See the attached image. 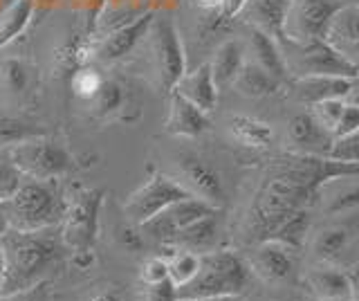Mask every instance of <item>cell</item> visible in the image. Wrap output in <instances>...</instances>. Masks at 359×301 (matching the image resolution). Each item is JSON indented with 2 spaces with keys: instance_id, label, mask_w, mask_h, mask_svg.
Listing matches in <instances>:
<instances>
[{
  "instance_id": "6da1fadb",
  "label": "cell",
  "mask_w": 359,
  "mask_h": 301,
  "mask_svg": "<svg viewBox=\"0 0 359 301\" xmlns=\"http://www.w3.org/2000/svg\"><path fill=\"white\" fill-rule=\"evenodd\" d=\"M325 182V158L306 153L278 160L263 178L247 211V236L267 241L280 222L294 211L308 207Z\"/></svg>"
},
{
  "instance_id": "7a4b0ae2",
  "label": "cell",
  "mask_w": 359,
  "mask_h": 301,
  "mask_svg": "<svg viewBox=\"0 0 359 301\" xmlns=\"http://www.w3.org/2000/svg\"><path fill=\"white\" fill-rule=\"evenodd\" d=\"M5 252V283L3 295H18L43 281H50V272L63 261L65 245L56 227L20 232L7 229L0 236Z\"/></svg>"
},
{
  "instance_id": "3957f363",
  "label": "cell",
  "mask_w": 359,
  "mask_h": 301,
  "mask_svg": "<svg viewBox=\"0 0 359 301\" xmlns=\"http://www.w3.org/2000/svg\"><path fill=\"white\" fill-rule=\"evenodd\" d=\"M67 196L61 180H36L25 178L18 192L3 203L9 229L34 232L45 227H59L65 214Z\"/></svg>"
},
{
  "instance_id": "277c9868",
  "label": "cell",
  "mask_w": 359,
  "mask_h": 301,
  "mask_svg": "<svg viewBox=\"0 0 359 301\" xmlns=\"http://www.w3.org/2000/svg\"><path fill=\"white\" fill-rule=\"evenodd\" d=\"M250 283V265L231 250L200 254V267L189 283L177 288V301L238 297Z\"/></svg>"
},
{
  "instance_id": "5b68a950",
  "label": "cell",
  "mask_w": 359,
  "mask_h": 301,
  "mask_svg": "<svg viewBox=\"0 0 359 301\" xmlns=\"http://www.w3.org/2000/svg\"><path fill=\"white\" fill-rule=\"evenodd\" d=\"M104 198L106 189H79L76 194L67 196L59 232L65 250L72 254V263L81 270H86L95 259L93 250L99 234V214L104 207Z\"/></svg>"
},
{
  "instance_id": "8992f818",
  "label": "cell",
  "mask_w": 359,
  "mask_h": 301,
  "mask_svg": "<svg viewBox=\"0 0 359 301\" xmlns=\"http://www.w3.org/2000/svg\"><path fill=\"white\" fill-rule=\"evenodd\" d=\"M11 162L22 171L25 178L36 180H61L74 169V158L63 142L52 135H41L25 140L7 149Z\"/></svg>"
},
{
  "instance_id": "52a82bcc",
  "label": "cell",
  "mask_w": 359,
  "mask_h": 301,
  "mask_svg": "<svg viewBox=\"0 0 359 301\" xmlns=\"http://www.w3.org/2000/svg\"><path fill=\"white\" fill-rule=\"evenodd\" d=\"M341 5V0H290L283 23V41H287V46H310V43L325 41L330 20Z\"/></svg>"
},
{
  "instance_id": "ba28073f",
  "label": "cell",
  "mask_w": 359,
  "mask_h": 301,
  "mask_svg": "<svg viewBox=\"0 0 359 301\" xmlns=\"http://www.w3.org/2000/svg\"><path fill=\"white\" fill-rule=\"evenodd\" d=\"M149 34H151V50H153L157 76H160L164 91L171 93L187 72V54L175 20L171 16L155 14Z\"/></svg>"
},
{
  "instance_id": "9c48e42d",
  "label": "cell",
  "mask_w": 359,
  "mask_h": 301,
  "mask_svg": "<svg viewBox=\"0 0 359 301\" xmlns=\"http://www.w3.org/2000/svg\"><path fill=\"white\" fill-rule=\"evenodd\" d=\"M189 196L194 194L180 180H173V178L155 171L137 192L128 196V200L123 203V214H126V218L135 227H140L142 222L157 216L166 207H171L177 200H184Z\"/></svg>"
},
{
  "instance_id": "30bf717a",
  "label": "cell",
  "mask_w": 359,
  "mask_h": 301,
  "mask_svg": "<svg viewBox=\"0 0 359 301\" xmlns=\"http://www.w3.org/2000/svg\"><path fill=\"white\" fill-rule=\"evenodd\" d=\"M216 211H218L216 207L205 203L202 198L189 196L184 200H177V203H173L171 207H166L157 216L142 222L140 229L146 234V236L155 239L157 243L168 245L182 227H187L191 222H196L209 214H216Z\"/></svg>"
},
{
  "instance_id": "8fae6325",
  "label": "cell",
  "mask_w": 359,
  "mask_h": 301,
  "mask_svg": "<svg viewBox=\"0 0 359 301\" xmlns=\"http://www.w3.org/2000/svg\"><path fill=\"white\" fill-rule=\"evenodd\" d=\"M299 50V59L294 63L297 76H346L357 79L359 68L341 57L328 41H317L310 46H294Z\"/></svg>"
},
{
  "instance_id": "7c38bea8",
  "label": "cell",
  "mask_w": 359,
  "mask_h": 301,
  "mask_svg": "<svg viewBox=\"0 0 359 301\" xmlns=\"http://www.w3.org/2000/svg\"><path fill=\"white\" fill-rule=\"evenodd\" d=\"M180 171H182V178H184L182 185L191 194L202 198L205 203L213 205L216 209L224 205L227 194H224L222 178L207 160L198 158L194 153H184V155H180Z\"/></svg>"
},
{
  "instance_id": "4fadbf2b",
  "label": "cell",
  "mask_w": 359,
  "mask_h": 301,
  "mask_svg": "<svg viewBox=\"0 0 359 301\" xmlns=\"http://www.w3.org/2000/svg\"><path fill=\"white\" fill-rule=\"evenodd\" d=\"M164 131L175 138H200L209 131V117L205 110L191 104L177 91L168 93V117Z\"/></svg>"
},
{
  "instance_id": "5bb4252c",
  "label": "cell",
  "mask_w": 359,
  "mask_h": 301,
  "mask_svg": "<svg viewBox=\"0 0 359 301\" xmlns=\"http://www.w3.org/2000/svg\"><path fill=\"white\" fill-rule=\"evenodd\" d=\"M153 18H155L153 12H142L137 18H133L130 23L108 32V34L104 36V41H101L99 50H97V57L101 61H108V63L123 59L126 54L133 52V48L137 46L146 34H149Z\"/></svg>"
},
{
  "instance_id": "9a60e30c",
  "label": "cell",
  "mask_w": 359,
  "mask_h": 301,
  "mask_svg": "<svg viewBox=\"0 0 359 301\" xmlns=\"http://www.w3.org/2000/svg\"><path fill=\"white\" fill-rule=\"evenodd\" d=\"M325 41L359 68V7L341 5L330 20V27L325 32Z\"/></svg>"
},
{
  "instance_id": "2e32d148",
  "label": "cell",
  "mask_w": 359,
  "mask_h": 301,
  "mask_svg": "<svg viewBox=\"0 0 359 301\" xmlns=\"http://www.w3.org/2000/svg\"><path fill=\"white\" fill-rule=\"evenodd\" d=\"M252 267L267 281H283L294 270L292 250L276 241H261L254 252Z\"/></svg>"
},
{
  "instance_id": "e0dca14e",
  "label": "cell",
  "mask_w": 359,
  "mask_h": 301,
  "mask_svg": "<svg viewBox=\"0 0 359 301\" xmlns=\"http://www.w3.org/2000/svg\"><path fill=\"white\" fill-rule=\"evenodd\" d=\"M182 97H187L191 104H196L200 110H205L209 115L218 104V86L213 81L211 74V65L202 63L200 68H196L194 72H184L182 79L177 81V86L173 88Z\"/></svg>"
},
{
  "instance_id": "ac0fdd59",
  "label": "cell",
  "mask_w": 359,
  "mask_h": 301,
  "mask_svg": "<svg viewBox=\"0 0 359 301\" xmlns=\"http://www.w3.org/2000/svg\"><path fill=\"white\" fill-rule=\"evenodd\" d=\"M353 81L346 76H297L294 95L310 106L323 99H346L353 91Z\"/></svg>"
},
{
  "instance_id": "d6986e66",
  "label": "cell",
  "mask_w": 359,
  "mask_h": 301,
  "mask_svg": "<svg viewBox=\"0 0 359 301\" xmlns=\"http://www.w3.org/2000/svg\"><path fill=\"white\" fill-rule=\"evenodd\" d=\"M250 50L254 54V63L261 65L263 70H267L272 76H276L278 81H283L287 76V61L283 50L278 48V41L274 36H269L267 32L252 27L250 32Z\"/></svg>"
},
{
  "instance_id": "ffe728a7",
  "label": "cell",
  "mask_w": 359,
  "mask_h": 301,
  "mask_svg": "<svg viewBox=\"0 0 359 301\" xmlns=\"http://www.w3.org/2000/svg\"><path fill=\"white\" fill-rule=\"evenodd\" d=\"M319 194H323L325 205L323 211L330 216L348 214L359 207V178L357 175H346V178H332L325 182Z\"/></svg>"
},
{
  "instance_id": "44dd1931",
  "label": "cell",
  "mask_w": 359,
  "mask_h": 301,
  "mask_svg": "<svg viewBox=\"0 0 359 301\" xmlns=\"http://www.w3.org/2000/svg\"><path fill=\"white\" fill-rule=\"evenodd\" d=\"M287 131H290V140L294 142L297 147L306 149L308 153L323 151V155H325V151H328L332 144V135L312 117V113L294 115L290 119Z\"/></svg>"
},
{
  "instance_id": "7402d4cb",
  "label": "cell",
  "mask_w": 359,
  "mask_h": 301,
  "mask_svg": "<svg viewBox=\"0 0 359 301\" xmlns=\"http://www.w3.org/2000/svg\"><path fill=\"white\" fill-rule=\"evenodd\" d=\"M243 63H245V48L238 39H227L224 43H220L216 54H213V61L209 63L218 91L233 83V79L238 76L243 68Z\"/></svg>"
},
{
  "instance_id": "603a6c76",
  "label": "cell",
  "mask_w": 359,
  "mask_h": 301,
  "mask_svg": "<svg viewBox=\"0 0 359 301\" xmlns=\"http://www.w3.org/2000/svg\"><path fill=\"white\" fill-rule=\"evenodd\" d=\"M290 0H250V20L252 27L267 32L276 41L283 39V23Z\"/></svg>"
},
{
  "instance_id": "cb8c5ba5",
  "label": "cell",
  "mask_w": 359,
  "mask_h": 301,
  "mask_svg": "<svg viewBox=\"0 0 359 301\" xmlns=\"http://www.w3.org/2000/svg\"><path fill=\"white\" fill-rule=\"evenodd\" d=\"M229 131L233 140L247 149H267L274 144V128L267 121L250 115H233L229 119Z\"/></svg>"
},
{
  "instance_id": "d4e9b609",
  "label": "cell",
  "mask_w": 359,
  "mask_h": 301,
  "mask_svg": "<svg viewBox=\"0 0 359 301\" xmlns=\"http://www.w3.org/2000/svg\"><path fill=\"white\" fill-rule=\"evenodd\" d=\"M216 214H218V211H216ZM216 214H209V216L182 227L168 245H171V248H177V250H191V252L209 250L213 245V241H216V234H218Z\"/></svg>"
},
{
  "instance_id": "484cf974",
  "label": "cell",
  "mask_w": 359,
  "mask_h": 301,
  "mask_svg": "<svg viewBox=\"0 0 359 301\" xmlns=\"http://www.w3.org/2000/svg\"><path fill=\"white\" fill-rule=\"evenodd\" d=\"M236 91H238L243 97H252V99H258V97H267V95H274L278 91L280 81L276 76H272L267 70H263L258 63H243V68L238 72V76L233 79L231 83Z\"/></svg>"
},
{
  "instance_id": "4316f807",
  "label": "cell",
  "mask_w": 359,
  "mask_h": 301,
  "mask_svg": "<svg viewBox=\"0 0 359 301\" xmlns=\"http://www.w3.org/2000/svg\"><path fill=\"white\" fill-rule=\"evenodd\" d=\"M34 9H36V0H16L0 14V50L27 29Z\"/></svg>"
},
{
  "instance_id": "83f0119b",
  "label": "cell",
  "mask_w": 359,
  "mask_h": 301,
  "mask_svg": "<svg viewBox=\"0 0 359 301\" xmlns=\"http://www.w3.org/2000/svg\"><path fill=\"white\" fill-rule=\"evenodd\" d=\"M308 286L317 299H332V297H348L351 295V281L348 274L334 267H314L308 274Z\"/></svg>"
},
{
  "instance_id": "f1b7e54d",
  "label": "cell",
  "mask_w": 359,
  "mask_h": 301,
  "mask_svg": "<svg viewBox=\"0 0 359 301\" xmlns=\"http://www.w3.org/2000/svg\"><path fill=\"white\" fill-rule=\"evenodd\" d=\"M308 232H310V211L308 207H303L280 222V225L269 234V241H276L294 252L301 248L303 241H306Z\"/></svg>"
},
{
  "instance_id": "f546056e",
  "label": "cell",
  "mask_w": 359,
  "mask_h": 301,
  "mask_svg": "<svg viewBox=\"0 0 359 301\" xmlns=\"http://www.w3.org/2000/svg\"><path fill=\"white\" fill-rule=\"evenodd\" d=\"M0 81H3L5 91L14 97L27 95L32 86V68L27 61H22L18 57H7L0 63Z\"/></svg>"
},
{
  "instance_id": "4dcf8cb0",
  "label": "cell",
  "mask_w": 359,
  "mask_h": 301,
  "mask_svg": "<svg viewBox=\"0 0 359 301\" xmlns=\"http://www.w3.org/2000/svg\"><path fill=\"white\" fill-rule=\"evenodd\" d=\"M353 239V232L351 227L346 225H332V227H325L317 234V239H314V254L319 256L323 261H330V259H337L346 248L348 243Z\"/></svg>"
},
{
  "instance_id": "1f68e13d",
  "label": "cell",
  "mask_w": 359,
  "mask_h": 301,
  "mask_svg": "<svg viewBox=\"0 0 359 301\" xmlns=\"http://www.w3.org/2000/svg\"><path fill=\"white\" fill-rule=\"evenodd\" d=\"M90 110H93V115L104 119V117H110L121 110L123 106V88L121 83H117L115 79H104L99 86V91L95 93V97L90 99Z\"/></svg>"
},
{
  "instance_id": "d6a6232c",
  "label": "cell",
  "mask_w": 359,
  "mask_h": 301,
  "mask_svg": "<svg viewBox=\"0 0 359 301\" xmlns=\"http://www.w3.org/2000/svg\"><path fill=\"white\" fill-rule=\"evenodd\" d=\"M41 135H50L48 128H41L36 124H29V121H22L16 117H0V147H14L25 140H34Z\"/></svg>"
},
{
  "instance_id": "836d02e7",
  "label": "cell",
  "mask_w": 359,
  "mask_h": 301,
  "mask_svg": "<svg viewBox=\"0 0 359 301\" xmlns=\"http://www.w3.org/2000/svg\"><path fill=\"white\" fill-rule=\"evenodd\" d=\"M200 267V254L191 250H175L168 261V279L173 281L175 288L189 283L196 276Z\"/></svg>"
},
{
  "instance_id": "e575fe53",
  "label": "cell",
  "mask_w": 359,
  "mask_h": 301,
  "mask_svg": "<svg viewBox=\"0 0 359 301\" xmlns=\"http://www.w3.org/2000/svg\"><path fill=\"white\" fill-rule=\"evenodd\" d=\"M25 180V175L18 169V166L11 162L7 149L0 153V205L7 203V200L18 192V187Z\"/></svg>"
},
{
  "instance_id": "d590c367",
  "label": "cell",
  "mask_w": 359,
  "mask_h": 301,
  "mask_svg": "<svg viewBox=\"0 0 359 301\" xmlns=\"http://www.w3.org/2000/svg\"><path fill=\"white\" fill-rule=\"evenodd\" d=\"M312 110V117L319 121V124L330 133L332 135V131L337 126V121H339L341 113H344V108H346V99H323V102H317V104H312L310 106Z\"/></svg>"
},
{
  "instance_id": "8d00e7d4",
  "label": "cell",
  "mask_w": 359,
  "mask_h": 301,
  "mask_svg": "<svg viewBox=\"0 0 359 301\" xmlns=\"http://www.w3.org/2000/svg\"><path fill=\"white\" fill-rule=\"evenodd\" d=\"M323 158H330V160H337V162H353V164H359V131L353 133V135L332 140L330 149L325 151Z\"/></svg>"
},
{
  "instance_id": "74e56055",
  "label": "cell",
  "mask_w": 359,
  "mask_h": 301,
  "mask_svg": "<svg viewBox=\"0 0 359 301\" xmlns=\"http://www.w3.org/2000/svg\"><path fill=\"white\" fill-rule=\"evenodd\" d=\"M101 74L93 68H79L74 74H72V93L79 97V99H83V102H90V99L95 97V93L99 91V86H101Z\"/></svg>"
},
{
  "instance_id": "f35d334b",
  "label": "cell",
  "mask_w": 359,
  "mask_h": 301,
  "mask_svg": "<svg viewBox=\"0 0 359 301\" xmlns=\"http://www.w3.org/2000/svg\"><path fill=\"white\" fill-rule=\"evenodd\" d=\"M168 279V261L162 256H153V259L144 261L142 270H140V281L144 286H155Z\"/></svg>"
},
{
  "instance_id": "ab89813d",
  "label": "cell",
  "mask_w": 359,
  "mask_h": 301,
  "mask_svg": "<svg viewBox=\"0 0 359 301\" xmlns=\"http://www.w3.org/2000/svg\"><path fill=\"white\" fill-rule=\"evenodd\" d=\"M359 131V106L357 104H348L346 102V108L337 121V126L332 131V140L337 138H346V135H353V133Z\"/></svg>"
},
{
  "instance_id": "60d3db41",
  "label": "cell",
  "mask_w": 359,
  "mask_h": 301,
  "mask_svg": "<svg viewBox=\"0 0 359 301\" xmlns=\"http://www.w3.org/2000/svg\"><path fill=\"white\" fill-rule=\"evenodd\" d=\"M146 301H177V288L173 286L171 279H164V281L155 283V286H146Z\"/></svg>"
},
{
  "instance_id": "b9f144b4",
  "label": "cell",
  "mask_w": 359,
  "mask_h": 301,
  "mask_svg": "<svg viewBox=\"0 0 359 301\" xmlns=\"http://www.w3.org/2000/svg\"><path fill=\"white\" fill-rule=\"evenodd\" d=\"M0 301H52L50 281H43L39 286H34L32 290H25V293L9 295V297H0Z\"/></svg>"
},
{
  "instance_id": "7bdbcfd3",
  "label": "cell",
  "mask_w": 359,
  "mask_h": 301,
  "mask_svg": "<svg viewBox=\"0 0 359 301\" xmlns=\"http://www.w3.org/2000/svg\"><path fill=\"white\" fill-rule=\"evenodd\" d=\"M247 5H250V0H222L220 7L216 9L218 12V18L220 20H231L236 16H241Z\"/></svg>"
},
{
  "instance_id": "ee69618b",
  "label": "cell",
  "mask_w": 359,
  "mask_h": 301,
  "mask_svg": "<svg viewBox=\"0 0 359 301\" xmlns=\"http://www.w3.org/2000/svg\"><path fill=\"white\" fill-rule=\"evenodd\" d=\"M348 281H351V299L353 301H359V265L353 267V270H348Z\"/></svg>"
},
{
  "instance_id": "f6af8a7d",
  "label": "cell",
  "mask_w": 359,
  "mask_h": 301,
  "mask_svg": "<svg viewBox=\"0 0 359 301\" xmlns=\"http://www.w3.org/2000/svg\"><path fill=\"white\" fill-rule=\"evenodd\" d=\"M90 301H123L121 295L117 293V290H101V293L93 295V299Z\"/></svg>"
},
{
  "instance_id": "bcb514c9",
  "label": "cell",
  "mask_w": 359,
  "mask_h": 301,
  "mask_svg": "<svg viewBox=\"0 0 359 301\" xmlns=\"http://www.w3.org/2000/svg\"><path fill=\"white\" fill-rule=\"evenodd\" d=\"M3 283H5V252L0 245V295H3Z\"/></svg>"
},
{
  "instance_id": "7dc6e473",
  "label": "cell",
  "mask_w": 359,
  "mask_h": 301,
  "mask_svg": "<svg viewBox=\"0 0 359 301\" xmlns=\"http://www.w3.org/2000/svg\"><path fill=\"white\" fill-rule=\"evenodd\" d=\"M196 3H198L200 7H205V9H218L222 0H196Z\"/></svg>"
},
{
  "instance_id": "c3c4849f",
  "label": "cell",
  "mask_w": 359,
  "mask_h": 301,
  "mask_svg": "<svg viewBox=\"0 0 359 301\" xmlns=\"http://www.w3.org/2000/svg\"><path fill=\"white\" fill-rule=\"evenodd\" d=\"M9 229V222H7V216H5V211H3V207H0V236Z\"/></svg>"
},
{
  "instance_id": "681fc988",
  "label": "cell",
  "mask_w": 359,
  "mask_h": 301,
  "mask_svg": "<svg viewBox=\"0 0 359 301\" xmlns=\"http://www.w3.org/2000/svg\"><path fill=\"white\" fill-rule=\"evenodd\" d=\"M319 301H353V299L348 295V297H332V299H319Z\"/></svg>"
},
{
  "instance_id": "f907efd6",
  "label": "cell",
  "mask_w": 359,
  "mask_h": 301,
  "mask_svg": "<svg viewBox=\"0 0 359 301\" xmlns=\"http://www.w3.org/2000/svg\"><path fill=\"white\" fill-rule=\"evenodd\" d=\"M205 301H236L233 297H222V299H205Z\"/></svg>"
}]
</instances>
